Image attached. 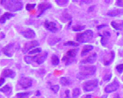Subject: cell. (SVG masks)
<instances>
[{
    "mask_svg": "<svg viewBox=\"0 0 123 98\" xmlns=\"http://www.w3.org/2000/svg\"><path fill=\"white\" fill-rule=\"evenodd\" d=\"M79 44L77 43L74 42V41H67L64 43V46H74V47H76V46H78Z\"/></svg>",
    "mask_w": 123,
    "mask_h": 98,
    "instance_id": "obj_27",
    "label": "cell"
},
{
    "mask_svg": "<svg viewBox=\"0 0 123 98\" xmlns=\"http://www.w3.org/2000/svg\"><path fill=\"white\" fill-rule=\"evenodd\" d=\"M44 26L47 30L52 33H56L59 30L58 24L55 22L46 20L44 23Z\"/></svg>",
    "mask_w": 123,
    "mask_h": 98,
    "instance_id": "obj_7",
    "label": "cell"
},
{
    "mask_svg": "<svg viewBox=\"0 0 123 98\" xmlns=\"http://www.w3.org/2000/svg\"><path fill=\"white\" fill-rule=\"evenodd\" d=\"M1 12H2V11H1V9H0V14H1Z\"/></svg>",
    "mask_w": 123,
    "mask_h": 98,
    "instance_id": "obj_42",
    "label": "cell"
},
{
    "mask_svg": "<svg viewBox=\"0 0 123 98\" xmlns=\"http://www.w3.org/2000/svg\"><path fill=\"white\" fill-rule=\"evenodd\" d=\"M21 34L24 37L26 38H28V39L34 38L36 36V33L33 30L30 29V28H27V29H26L23 31L21 32Z\"/></svg>",
    "mask_w": 123,
    "mask_h": 98,
    "instance_id": "obj_11",
    "label": "cell"
},
{
    "mask_svg": "<svg viewBox=\"0 0 123 98\" xmlns=\"http://www.w3.org/2000/svg\"><path fill=\"white\" fill-rule=\"evenodd\" d=\"M42 48H37L36 49H34L33 50H32L31 51L29 52L30 54H34L36 53H39L42 52Z\"/></svg>",
    "mask_w": 123,
    "mask_h": 98,
    "instance_id": "obj_31",
    "label": "cell"
},
{
    "mask_svg": "<svg viewBox=\"0 0 123 98\" xmlns=\"http://www.w3.org/2000/svg\"><path fill=\"white\" fill-rule=\"evenodd\" d=\"M61 38L56 37H50L49 38L48 43L50 46L55 45L57 43L61 41Z\"/></svg>",
    "mask_w": 123,
    "mask_h": 98,
    "instance_id": "obj_20",
    "label": "cell"
},
{
    "mask_svg": "<svg viewBox=\"0 0 123 98\" xmlns=\"http://www.w3.org/2000/svg\"><path fill=\"white\" fill-rule=\"evenodd\" d=\"M50 88L54 93H56L57 92H58V91H59V85H54V86H51Z\"/></svg>",
    "mask_w": 123,
    "mask_h": 98,
    "instance_id": "obj_33",
    "label": "cell"
},
{
    "mask_svg": "<svg viewBox=\"0 0 123 98\" xmlns=\"http://www.w3.org/2000/svg\"><path fill=\"white\" fill-rule=\"evenodd\" d=\"M24 60L26 64H30L34 62V56H25L24 57Z\"/></svg>",
    "mask_w": 123,
    "mask_h": 98,
    "instance_id": "obj_25",
    "label": "cell"
},
{
    "mask_svg": "<svg viewBox=\"0 0 123 98\" xmlns=\"http://www.w3.org/2000/svg\"><path fill=\"white\" fill-rule=\"evenodd\" d=\"M86 28L85 26H76L73 27V30L75 32H79L83 30Z\"/></svg>",
    "mask_w": 123,
    "mask_h": 98,
    "instance_id": "obj_28",
    "label": "cell"
},
{
    "mask_svg": "<svg viewBox=\"0 0 123 98\" xmlns=\"http://www.w3.org/2000/svg\"><path fill=\"white\" fill-rule=\"evenodd\" d=\"M19 47V44L16 43H10L4 47L2 49V52L6 56L8 57H12L14 53L18 49Z\"/></svg>",
    "mask_w": 123,
    "mask_h": 98,
    "instance_id": "obj_4",
    "label": "cell"
},
{
    "mask_svg": "<svg viewBox=\"0 0 123 98\" xmlns=\"http://www.w3.org/2000/svg\"><path fill=\"white\" fill-rule=\"evenodd\" d=\"M111 25L114 29L117 30L123 29V22L122 23H117L116 22L113 21L111 22Z\"/></svg>",
    "mask_w": 123,
    "mask_h": 98,
    "instance_id": "obj_21",
    "label": "cell"
},
{
    "mask_svg": "<svg viewBox=\"0 0 123 98\" xmlns=\"http://www.w3.org/2000/svg\"><path fill=\"white\" fill-rule=\"evenodd\" d=\"M2 76L3 77H9L14 79L16 75V73L11 69H5L2 73Z\"/></svg>",
    "mask_w": 123,
    "mask_h": 98,
    "instance_id": "obj_14",
    "label": "cell"
},
{
    "mask_svg": "<svg viewBox=\"0 0 123 98\" xmlns=\"http://www.w3.org/2000/svg\"><path fill=\"white\" fill-rule=\"evenodd\" d=\"M56 3L59 6H64L68 3L69 1L67 0H56Z\"/></svg>",
    "mask_w": 123,
    "mask_h": 98,
    "instance_id": "obj_29",
    "label": "cell"
},
{
    "mask_svg": "<svg viewBox=\"0 0 123 98\" xmlns=\"http://www.w3.org/2000/svg\"><path fill=\"white\" fill-rule=\"evenodd\" d=\"M51 62H52V65L53 66H56L58 65L59 64V59L58 57L55 54L52 55V58H51Z\"/></svg>",
    "mask_w": 123,
    "mask_h": 98,
    "instance_id": "obj_22",
    "label": "cell"
},
{
    "mask_svg": "<svg viewBox=\"0 0 123 98\" xmlns=\"http://www.w3.org/2000/svg\"><path fill=\"white\" fill-rule=\"evenodd\" d=\"M19 84L24 89L30 88L32 85V80L31 79L27 77H22L19 81Z\"/></svg>",
    "mask_w": 123,
    "mask_h": 98,
    "instance_id": "obj_9",
    "label": "cell"
},
{
    "mask_svg": "<svg viewBox=\"0 0 123 98\" xmlns=\"http://www.w3.org/2000/svg\"><path fill=\"white\" fill-rule=\"evenodd\" d=\"M37 96H39V95H40V93L39 92V91H38L37 92Z\"/></svg>",
    "mask_w": 123,
    "mask_h": 98,
    "instance_id": "obj_41",
    "label": "cell"
},
{
    "mask_svg": "<svg viewBox=\"0 0 123 98\" xmlns=\"http://www.w3.org/2000/svg\"><path fill=\"white\" fill-rule=\"evenodd\" d=\"M30 92L26 93H19L16 94L18 98H28L30 94Z\"/></svg>",
    "mask_w": 123,
    "mask_h": 98,
    "instance_id": "obj_26",
    "label": "cell"
},
{
    "mask_svg": "<svg viewBox=\"0 0 123 98\" xmlns=\"http://www.w3.org/2000/svg\"><path fill=\"white\" fill-rule=\"evenodd\" d=\"M123 13V11L122 9H117V10H114V11H112L108 12L107 15L113 17V16H116L121 15Z\"/></svg>",
    "mask_w": 123,
    "mask_h": 98,
    "instance_id": "obj_19",
    "label": "cell"
},
{
    "mask_svg": "<svg viewBox=\"0 0 123 98\" xmlns=\"http://www.w3.org/2000/svg\"><path fill=\"white\" fill-rule=\"evenodd\" d=\"M112 77V74H106L104 76V80L105 81H109Z\"/></svg>",
    "mask_w": 123,
    "mask_h": 98,
    "instance_id": "obj_35",
    "label": "cell"
},
{
    "mask_svg": "<svg viewBox=\"0 0 123 98\" xmlns=\"http://www.w3.org/2000/svg\"><path fill=\"white\" fill-rule=\"evenodd\" d=\"M48 57V53L45 52L43 54L40 55H37L34 56V62L37 63L38 65L42 64Z\"/></svg>",
    "mask_w": 123,
    "mask_h": 98,
    "instance_id": "obj_13",
    "label": "cell"
},
{
    "mask_svg": "<svg viewBox=\"0 0 123 98\" xmlns=\"http://www.w3.org/2000/svg\"><path fill=\"white\" fill-rule=\"evenodd\" d=\"M39 45V44L37 41H32L26 42L25 44L23 49H22V53L24 54H26L31 49L36 47Z\"/></svg>",
    "mask_w": 123,
    "mask_h": 98,
    "instance_id": "obj_8",
    "label": "cell"
},
{
    "mask_svg": "<svg viewBox=\"0 0 123 98\" xmlns=\"http://www.w3.org/2000/svg\"><path fill=\"white\" fill-rule=\"evenodd\" d=\"M117 5L118 6H123V1H118L117 2Z\"/></svg>",
    "mask_w": 123,
    "mask_h": 98,
    "instance_id": "obj_38",
    "label": "cell"
},
{
    "mask_svg": "<svg viewBox=\"0 0 123 98\" xmlns=\"http://www.w3.org/2000/svg\"><path fill=\"white\" fill-rule=\"evenodd\" d=\"M65 98H70V96H69V93H70V91L69 90H67L65 92Z\"/></svg>",
    "mask_w": 123,
    "mask_h": 98,
    "instance_id": "obj_36",
    "label": "cell"
},
{
    "mask_svg": "<svg viewBox=\"0 0 123 98\" xmlns=\"http://www.w3.org/2000/svg\"><path fill=\"white\" fill-rule=\"evenodd\" d=\"M0 92H3L4 93H8L9 92H12V88L9 86V85H6L5 86L3 87L2 88H1L0 89Z\"/></svg>",
    "mask_w": 123,
    "mask_h": 98,
    "instance_id": "obj_23",
    "label": "cell"
},
{
    "mask_svg": "<svg viewBox=\"0 0 123 98\" xmlns=\"http://www.w3.org/2000/svg\"><path fill=\"white\" fill-rule=\"evenodd\" d=\"M83 3H90L92 2V1H82Z\"/></svg>",
    "mask_w": 123,
    "mask_h": 98,
    "instance_id": "obj_39",
    "label": "cell"
},
{
    "mask_svg": "<svg viewBox=\"0 0 123 98\" xmlns=\"http://www.w3.org/2000/svg\"><path fill=\"white\" fill-rule=\"evenodd\" d=\"M111 34L108 31H104L103 34H102L101 36V42L102 44L104 46L105 44H106L107 43L108 38H110Z\"/></svg>",
    "mask_w": 123,
    "mask_h": 98,
    "instance_id": "obj_17",
    "label": "cell"
},
{
    "mask_svg": "<svg viewBox=\"0 0 123 98\" xmlns=\"http://www.w3.org/2000/svg\"><path fill=\"white\" fill-rule=\"evenodd\" d=\"M116 69L119 73H120V74L121 73H122L123 71V65L121 64V65H118V66H117Z\"/></svg>",
    "mask_w": 123,
    "mask_h": 98,
    "instance_id": "obj_34",
    "label": "cell"
},
{
    "mask_svg": "<svg viewBox=\"0 0 123 98\" xmlns=\"http://www.w3.org/2000/svg\"><path fill=\"white\" fill-rule=\"evenodd\" d=\"M98 80L94 79L92 80L86 81L83 84V89L86 92H91L94 90L98 86Z\"/></svg>",
    "mask_w": 123,
    "mask_h": 98,
    "instance_id": "obj_6",
    "label": "cell"
},
{
    "mask_svg": "<svg viewBox=\"0 0 123 98\" xmlns=\"http://www.w3.org/2000/svg\"><path fill=\"white\" fill-rule=\"evenodd\" d=\"M97 58V55L95 53H94L93 54L90 55L85 59V60L82 61V63L83 64H87V63H89V64H93L96 60Z\"/></svg>",
    "mask_w": 123,
    "mask_h": 98,
    "instance_id": "obj_15",
    "label": "cell"
},
{
    "mask_svg": "<svg viewBox=\"0 0 123 98\" xmlns=\"http://www.w3.org/2000/svg\"><path fill=\"white\" fill-rule=\"evenodd\" d=\"M1 4L5 9L15 12L21 11L24 7L23 3L18 1H1Z\"/></svg>",
    "mask_w": 123,
    "mask_h": 98,
    "instance_id": "obj_1",
    "label": "cell"
},
{
    "mask_svg": "<svg viewBox=\"0 0 123 98\" xmlns=\"http://www.w3.org/2000/svg\"><path fill=\"white\" fill-rule=\"evenodd\" d=\"M81 72L77 74L76 77L79 80H84L95 74L96 67L95 66L82 67L81 68Z\"/></svg>",
    "mask_w": 123,
    "mask_h": 98,
    "instance_id": "obj_2",
    "label": "cell"
},
{
    "mask_svg": "<svg viewBox=\"0 0 123 98\" xmlns=\"http://www.w3.org/2000/svg\"><path fill=\"white\" fill-rule=\"evenodd\" d=\"M5 82V80L4 78H0V87Z\"/></svg>",
    "mask_w": 123,
    "mask_h": 98,
    "instance_id": "obj_37",
    "label": "cell"
},
{
    "mask_svg": "<svg viewBox=\"0 0 123 98\" xmlns=\"http://www.w3.org/2000/svg\"><path fill=\"white\" fill-rule=\"evenodd\" d=\"M36 4H27L26 6V9L28 11H30L31 10L34 9V7H36Z\"/></svg>",
    "mask_w": 123,
    "mask_h": 98,
    "instance_id": "obj_32",
    "label": "cell"
},
{
    "mask_svg": "<svg viewBox=\"0 0 123 98\" xmlns=\"http://www.w3.org/2000/svg\"><path fill=\"white\" fill-rule=\"evenodd\" d=\"M93 37V31L91 30H87L82 33L78 34L76 36V40L80 43H86L91 40Z\"/></svg>",
    "mask_w": 123,
    "mask_h": 98,
    "instance_id": "obj_5",
    "label": "cell"
},
{
    "mask_svg": "<svg viewBox=\"0 0 123 98\" xmlns=\"http://www.w3.org/2000/svg\"><path fill=\"white\" fill-rule=\"evenodd\" d=\"M15 14L10 13H5L3 14L2 15H1L0 17V23L2 24H3L6 23V22L7 21V20H9L11 17L15 16Z\"/></svg>",
    "mask_w": 123,
    "mask_h": 98,
    "instance_id": "obj_16",
    "label": "cell"
},
{
    "mask_svg": "<svg viewBox=\"0 0 123 98\" xmlns=\"http://www.w3.org/2000/svg\"><path fill=\"white\" fill-rule=\"evenodd\" d=\"M85 98H91V95H88L86 96Z\"/></svg>",
    "mask_w": 123,
    "mask_h": 98,
    "instance_id": "obj_40",
    "label": "cell"
},
{
    "mask_svg": "<svg viewBox=\"0 0 123 98\" xmlns=\"http://www.w3.org/2000/svg\"><path fill=\"white\" fill-rule=\"evenodd\" d=\"M78 51V49H73L68 51L66 54L62 58V61L65 62V65L66 66L72 64L75 62V57L77 55Z\"/></svg>",
    "mask_w": 123,
    "mask_h": 98,
    "instance_id": "obj_3",
    "label": "cell"
},
{
    "mask_svg": "<svg viewBox=\"0 0 123 98\" xmlns=\"http://www.w3.org/2000/svg\"><path fill=\"white\" fill-rule=\"evenodd\" d=\"M80 94V90L78 88H76L74 89L73 91V97L74 98H77L78 96Z\"/></svg>",
    "mask_w": 123,
    "mask_h": 98,
    "instance_id": "obj_30",
    "label": "cell"
},
{
    "mask_svg": "<svg viewBox=\"0 0 123 98\" xmlns=\"http://www.w3.org/2000/svg\"><path fill=\"white\" fill-rule=\"evenodd\" d=\"M93 47L91 45H86L84 47L82 51L81 52V56H84L88 54V53H89L90 51L93 50Z\"/></svg>",
    "mask_w": 123,
    "mask_h": 98,
    "instance_id": "obj_18",
    "label": "cell"
},
{
    "mask_svg": "<svg viewBox=\"0 0 123 98\" xmlns=\"http://www.w3.org/2000/svg\"><path fill=\"white\" fill-rule=\"evenodd\" d=\"M118 88H119V83L117 81H114L111 83V84L107 85V86L105 87V90L106 92L110 93L113 92L117 91Z\"/></svg>",
    "mask_w": 123,
    "mask_h": 98,
    "instance_id": "obj_12",
    "label": "cell"
},
{
    "mask_svg": "<svg viewBox=\"0 0 123 98\" xmlns=\"http://www.w3.org/2000/svg\"><path fill=\"white\" fill-rule=\"evenodd\" d=\"M51 7H52V5L49 2H43L39 4L38 7V11L39 12V15H38V17L42 16L46 10L50 9Z\"/></svg>",
    "mask_w": 123,
    "mask_h": 98,
    "instance_id": "obj_10",
    "label": "cell"
},
{
    "mask_svg": "<svg viewBox=\"0 0 123 98\" xmlns=\"http://www.w3.org/2000/svg\"></svg>",
    "mask_w": 123,
    "mask_h": 98,
    "instance_id": "obj_43",
    "label": "cell"
},
{
    "mask_svg": "<svg viewBox=\"0 0 123 98\" xmlns=\"http://www.w3.org/2000/svg\"><path fill=\"white\" fill-rule=\"evenodd\" d=\"M60 82L61 85L64 86H67L70 85V81L69 80L65 77H61L60 79Z\"/></svg>",
    "mask_w": 123,
    "mask_h": 98,
    "instance_id": "obj_24",
    "label": "cell"
}]
</instances>
